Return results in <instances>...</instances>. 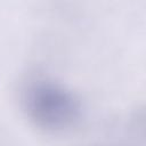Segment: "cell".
<instances>
[{
  "label": "cell",
  "instance_id": "cell-1",
  "mask_svg": "<svg viewBox=\"0 0 146 146\" xmlns=\"http://www.w3.org/2000/svg\"><path fill=\"white\" fill-rule=\"evenodd\" d=\"M30 102L35 116L46 124H65L74 116L72 100L52 88H35L32 90Z\"/></svg>",
  "mask_w": 146,
  "mask_h": 146
}]
</instances>
